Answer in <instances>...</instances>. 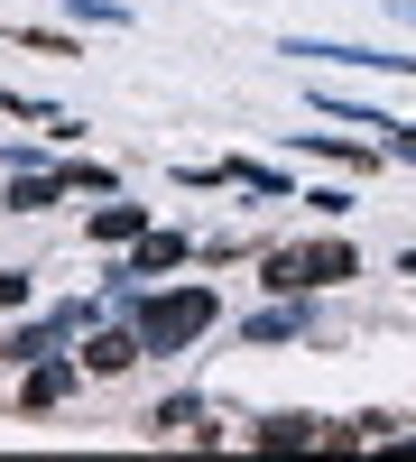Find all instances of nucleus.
<instances>
[{
	"label": "nucleus",
	"mask_w": 416,
	"mask_h": 462,
	"mask_svg": "<svg viewBox=\"0 0 416 462\" xmlns=\"http://www.w3.org/2000/svg\"><path fill=\"white\" fill-rule=\"evenodd\" d=\"M222 324V296L213 287H176V296H148L139 305V342L148 352H185V342H204Z\"/></svg>",
	"instance_id": "f257e3e1"
},
{
	"label": "nucleus",
	"mask_w": 416,
	"mask_h": 462,
	"mask_svg": "<svg viewBox=\"0 0 416 462\" xmlns=\"http://www.w3.org/2000/svg\"><path fill=\"white\" fill-rule=\"evenodd\" d=\"M139 352H148V342H139V324H130V333H93V342H84L74 361H84V379H121V370H130Z\"/></svg>",
	"instance_id": "f03ea898"
},
{
	"label": "nucleus",
	"mask_w": 416,
	"mask_h": 462,
	"mask_svg": "<svg viewBox=\"0 0 416 462\" xmlns=\"http://www.w3.org/2000/svg\"><path fill=\"white\" fill-rule=\"evenodd\" d=\"M139 231H148V204H121V195L93 204V241H102V250H130Z\"/></svg>",
	"instance_id": "7ed1b4c3"
},
{
	"label": "nucleus",
	"mask_w": 416,
	"mask_h": 462,
	"mask_svg": "<svg viewBox=\"0 0 416 462\" xmlns=\"http://www.w3.org/2000/svg\"><path fill=\"white\" fill-rule=\"evenodd\" d=\"M176 259H185V231H139V241H130V268H121V278H167Z\"/></svg>",
	"instance_id": "20e7f679"
},
{
	"label": "nucleus",
	"mask_w": 416,
	"mask_h": 462,
	"mask_svg": "<svg viewBox=\"0 0 416 462\" xmlns=\"http://www.w3.org/2000/svg\"><path fill=\"white\" fill-rule=\"evenodd\" d=\"M74 379H84V361H37V370L19 379V407H56Z\"/></svg>",
	"instance_id": "39448f33"
},
{
	"label": "nucleus",
	"mask_w": 416,
	"mask_h": 462,
	"mask_svg": "<svg viewBox=\"0 0 416 462\" xmlns=\"http://www.w3.org/2000/svg\"><path fill=\"white\" fill-rule=\"evenodd\" d=\"M306 278H315V287L361 278V250H352V241H306Z\"/></svg>",
	"instance_id": "423d86ee"
},
{
	"label": "nucleus",
	"mask_w": 416,
	"mask_h": 462,
	"mask_svg": "<svg viewBox=\"0 0 416 462\" xmlns=\"http://www.w3.org/2000/svg\"><path fill=\"white\" fill-rule=\"evenodd\" d=\"M306 333H315L306 305H269V315H250V324H241V342H306Z\"/></svg>",
	"instance_id": "0eeeda50"
},
{
	"label": "nucleus",
	"mask_w": 416,
	"mask_h": 462,
	"mask_svg": "<svg viewBox=\"0 0 416 462\" xmlns=\"http://www.w3.org/2000/svg\"><path fill=\"white\" fill-rule=\"evenodd\" d=\"M56 195H74V185H65V167H56V176H19V167H10V213H47Z\"/></svg>",
	"instance_id": "6e6552de"
},
{
	"label": "nucleus",
	"mask_w": 416,
	"mask_h": 462,
	"mask_svg": "<svg viewBox=\"0 0 416 462\" xmlns=\"http://www.w3.org/2000/svg\"><path fill=\"white\" fill-rule=\"evenodd\" d=\"M296 148H315V158H333V167H370V158H389V148H352V139H324V130H296Z\"/></svg>",
	"instance_id": "1a4fd4ad"
},
{
	"label": "nucleus",
	"mask_w": 416,
	"mask_h": 462,
	"mask_svg": "<svg viewBox=\"0 0 416 462\" xmlns=\"http://www.w3.org/2000/svg\"><path fill=\"white\" fill-rule=\"evenodd\" d=\"M0 37H10L19 56H84V47H74V37H56V28H19V19L0 28Z\"/></svg>",
	"instance_id": "9d476101"
},
{
	"label": "nucleus",
	"mask_w": 416,
	"mask_h": 462,
	"mask_svg": "<svg viewBox=\"0 0 416 462\" xmlns=\"http://www.w3.org/2000/svg\"><path fill=\"white\" fill-rule=\"evenodd\" d=\"M222 185H250V195H287V176H278V167H259V158H222Z\"/></svg>",
	"instance_id": "9b49d317"
},
{
	"label": "nucleus",
	"mask_w": 416,
	"mask_h": 462,
	"mask_svg": "<svg viewBox=\"0 0 416 462\" xmlns=\"http://www.w3.org/2000/svg\"><path fill=\"white\" fill-rule=\"evenodd\" d=\"M269 287L278 296H306L315 278H306V250H269Z\"/></svg>",
	"instance_id": "f8f14e48"
},
{
	"label": "nucleus",
	"mask_w": 416,
	"mask_h": 462,
	"mask_svg": "<svg viewBox=\"0 0 416 462\" xmlns=\"http://www.w3.org/2000/svg\"><path fill=\"white\" fill-rule=\"evenodd\" d=\"M176 426H204V398H167L158 416H148V435H176Z\"/></svg>",
	"instance_id": "ddd939ff"
},
{
	"label": "nucleus",
	"mask_w": 416,
	"mask_h": 462,
	"mask_svg": "<svg viewBox=\"0 0 416 462\" xmlns=\"http://www.w3.org/2000/svg\"><path fill=\"white\" fill-rule=\"evenodd\" d=\"M65 185H74V195H121V176H111V167H65Z\"/></svg>",
	"instance_id": "4468645a"
},
{
	"label": "nucleus",
	"mask_w": 416,
	"mask_h": 462,
	"mask_svg": "<svg viewBox=\"0 0 416 462\" xmlns=\"http://www.w3.org/2000/svg\"><path fill=\"white\" fill-rule=\"evenodd\" d=\"M380 148H389V158H416V121H389V130H380Z\"/></svg>",
	"instance_id": "2eb2a0df"
},
{
	"label": "nucleus",
	"mask_w": 416,
	"mask_h": 462,
	"mask_svg": "<svg viewBox=\"0 0 416 462\" xmlns=\"http://www.w3.org/2000/svg\"><path fill=\"white\" fill-rule=\"evenodd\" d=\"M10 305H28V268H0V315Z\"/></svg>",
	"instance_id": "dca6fc26"
},
{
	"label": "nucleus",
	"mask_w": 416,
	"mask_h": 462,
	"mask_svg": "<svg viewBox=\"0 0 416 462\" xmlns=\"http://www.w3.org/2000/svg\"><path fill=\"white\" fill-rule=\"evenodd\" d=\"M398 278H416V250H407V259H398Z\"/></svg>",
	"instance_id": "f3484780"
}]
</instances>
